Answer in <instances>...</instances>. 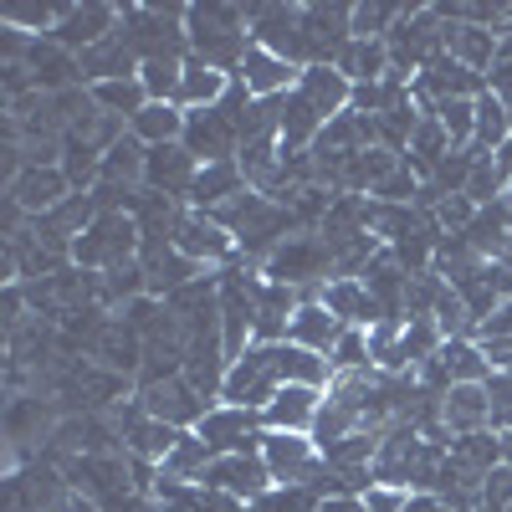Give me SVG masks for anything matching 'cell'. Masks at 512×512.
I'll return each mask as SVG.
<instances>
[{
  "mask_svg": "<svg viewBox=\"0 0 512 512\" xmlns=\"http://www.w3.org/2000/svg\"><path fill=\"white\" fill-rule=\"evenodd\" d=\"M190 6H123V36L139 52V62H185L190 57V31H185Z\"/></svg>",
  "mask_w": 512,
  "mask_h": 512,
  "instance_id": "1",
  "label": "cell"
},
{
  "mask_svg": "<svg viewBox=\"0 0 512 512\" xmlns=\"http://www.w3.org/2000/svg\"><path fill=\"white\" fill-rule=\"evenodd\" d=\"M128 262H139V221L134 216L108 210V216H98L72 241V267H82V272H113Z\"/></svg>",
  "mask_w": 512,
  "mask_h": 512,
  "instance_id": "2",
  "label": "cell"
},
{
  "mask_svg": "<svg viewBox=\"0 0 512 512\" xmlns=\"http://www.w3.org/2000/svg\"><path fill=\"white\" fill-rule=\"evenodd\" d=\"M262 277L267 282H282V287H328L333 282V251L318 231H297L292 241H282L267 262H262Z\"/></svg>",
  "mask_w": 512,
  "mask_h": 512,
  "instance_id": "3",
  "label": "cell"
},
{
  "mask_svg": "<svg viewBox=\"0 0 512 512\" xmlns=\"http://www.w3.org/2000/svg\"><path fill=\"white\" fill-rule=\"evenodd\" d=\"M277 374H272V354L267 344H251L231 369H226V384H221V405H241V410H256L262 415L272 400H277Z\"/></svg>",
  "mask_w": 512,
  "mask_h": 512,
  "instance_id": "4",
  "label": "cell"
},
{
  "mask_svg": "<svg viewBox=\"0 0 512 512\" xmlns=\"http://www.w3.org/2000/svg\"><path fill=\"white\" fill-rule=\"evenodd\" d=\"M134 395H139V405L154 420L175 425V431H195V425L210 415V405H216V400H205L185 374L180 379H159V384H134Z\"/></svg>",
  "mask_w": 512,
  "mask_h": 512,
  "instance_id": "5",
  "label": "cell"
},
{
  "mask_svg": "<svg viewBox=\"0 0 512 512\" xmlns=\"http://www.w3.org/2000/svg\"><path fill=\"white\" fill-rule=\"evenodd\" d=\"M262 461L277 487H313L323 472V451L313 436H287V431H262Z\"/></svg>",
  "mask_w": 512,
  "mask_h": 512,
  "instance_id": "6",
  "label": "cell"
},
{
  "mask_svg": "<svg viewBox=\"0 0 512 512\" xmlns=\"http://www.w3.org/2000/svg\"><path fill=\"white\" fill-rule=\"evenodd\" d=\"M200 487L226 492V497H236V502L256 507V502H262L277 482H272V472H267L262 451H231V456H216V461H210V472H205V482H200Z\"/></svg>",
  "mask_w": 512,
  "mask_h": 512,
  "instance_id": "7",
  "label": "cell"
},
{
  "mask_svg": "<svg viewBox=\"0 0 512 512\" xmlns=\"http://www.w3.org/2000/svg\"><path fill=\"white\" fill-rule=\"evenodd\" d=\"M175 251H185L190 262H200V267H231V262H241L236 236L221 221H210L205 210H190V205H185V216L175 226Z\"/></svg>",
  "mask_w": 512,
  "mask_h": 512,
  "instance_id": "8",
  "label": "cell"
},
{
  "mask_svg": "<svg viewBox=\"0 0 512 512\" xmlns=\"http://www.w3.org/2000/svg\"><path fill=\"white\" fill-rule=\"evenodd\" d=\"M118 26H123V6H113V0H72L67 16H62V21H57V31H52V41L82 57L88 47L108 41Z\"/></svg>",
  "mask_w": 512,
  "mask_h": 512,
  "instance_id": "9",
  "label": "cell"
},
{
  "mask_svg": "<svg viewBox=\"0 0 512 512\" xmlns=\"http://www.w3.org/2000/svg\"><path fill=\"white\" fill-rule=\"evenodd\" d=\"M262 415L256 410H241V405H210V415L195 425V436L216 451V456H231V451H262Z\"/></svg>",
  "mask_w": 512,
  "mask_h": 512,
  "instance_id": "10",
  "label": "cell"
},
{
  "mask_svg": "<svg viewBox=\"0 0 512 512\" xmlns=\"http://www.w3.org/2000/svg\"><path fill=\"white\" fill-rule=\"evenodd\" d=\"M251 41L267 47V52H277V57H287L292 67H308L303 6H251Z\"/></svg>",
  "mask_w": 512,
  "mask_h": 512,
  "instance_id": "11",
  "label": "cell"
},
{
  "mask_svg": "<svg viewBox=\"0 0 512 512\" xmlns=\"http://www.w3.org/2000/svg\"><path fill=\"white\" fill-rule=\"evenodd\" d=\"M349 11L354 6H303V52H308V67H333L338 52L354 41Z\"/></svg>",
  "mask_w": 512,
  "mask_h": 512,
  "instance_id": "12",
  "label": "cell"
},
{
  "mask_svg": "<svg viewBox=\"0 0 512 512\" xmlns=\"http://www.w3.org/2000/svg\"><path fill=\"white\" fill-rule=\"evenodd\" d=\"M200 164H226L241 154V128L221 113V108H200V113H185V139H180Z\"/></svg>",
  "mask_w": 512,
  "mask_h": 512,
  "instance_id": "13",
  "label": "cell"
},
{
  "mask_svg": "<svg viewBox=\"0 0 512 512\" xmlns=\"http://www.w3.org/2000/svg\"><path fill=\"white\" fill-rule=\"evenodd\" d=\"M195 175H200V159L185 144H159L144 159V190L169 195V200H185L190 185H195Z\"/></svg>",
  "mask_w": 512,
  "mask_h": 512,
  "instance_id": "14",
  "label": "cell"
},
{
  "mask_svg": "<svg viewBox=\"0 0 512 512\" xmlns=\"http://www.w3.org/2000/svg\"><path fill=\"white\" fill-rule=\"evenodd\" d=\"M323 395L328 390H313V384H282L277 400L262 410V425H267V431H287V436H313V420L323 410Z\"/></svg>",
  "mask_w": 512,
  "mask_h": 512,
  "instance_id": "15",
  "label": "cell"
},
{
  "mask_svg": "<svg viewBox=\"0 0 512 512\" xmlns=\"http://www.w3.org/2000/svg\"><path fill=\"white\" fill-rule=\"evenodd\" d=\"M297 77H303V67H292L287 57L256 47V41H251V52H246L241 72H236V82H241L251 98H287L297 88Z\"/></svg>",
  "mask_w": 512,
  "mask_h": 512,
  "instance_id": "16",
  "label": "cell"
},
{
  "mask_svg": "<svg viewBox=\"0 0 512 512\" xmlns=\"http://www.w3.org/2000/svg\"><path fill=\"white\" fill-rule=\"evenodd\" d=\"M26 67H31L36 88L47 93V98H52V93H67V88H82V62H77V52L57 47L52 36H36V41H31Z\"/></svg>",
  "mask_w": 512,
  "mask_h": 512,
  "instance_id": "17",
  "label": "cell"
},
{
  "mask_svg": "<svg viewBox=\"0 0 512 512\" xmlns=\"http://www.w3.org/2000/svg\"><path fill=\"white\" fill-rule=\"evenodd\" d=\"M323 308L344 323V328H374V323H384V308L374 303V292L359 282V277H333L328 287H323Z\"/></svg>",
  "mask_w": 512,
  "mask_h": 512,
  "instance_id": "18",
  "label": "cell"
},
{
  "mask_svg": "<svg viewBox=\"0 0 512 512\" xmlns=\"http://www.w3.org/2000/svg\"><path fill=\"white\" fill-rule=\"evenodd\" d=\"M297 98H303L323 123H333L338 113H349V98H354V82L338 72V67H308L303 77H297Z\"/></svg>",
  "mask_w": 512,
  "mask_h": 512,
  "instance_id": "19",
  "label": "cell"
},
{
  "mask_svg": "<svg viewBox=\"0 0 512 512\" xmlns=\"http://www.w3.org/2000/svg\"><path fill=\"white\" fill-rule=\"evenodd\" d=\"M82 62V88H98V82H118V77H139V52L128 47V36L113 31L108 41H98V47H88L77 57Z\"/></svg>",
  "mask_w": 512,
  "mask_h": 512,
  "instance_id": "20",
  "label": "cell"
},
{
  "mask_svg": "<svg viewBox=\"0 0 512 512\" xmlns=\"http://www.w3.org/2000/svg\"><path fill=\"white\" fill-rule=\"evenodd\" d=\"M441 420H446V436H477L492 431V415H487V384H451L446 400H441Z\"/></svg>",
  "mask_w": 512,
  "mask_h": 512,
  "instance_id": "21",
  "label": "cell"
},
{
  "mask_svg": "<svg viewBox=\"0 0 512 512\" xmlns=\"http://www.w3.org/2000/svg\"><path fill=\"white\" fill-rule=\"evenodd\" d=\"M6 195L26 210V216H47V210H57L72 195V185H67L62 169H21V175L6 185Z\"/></svg>",
  "mask_w": 512,
  "mask_h": 512,
  "instance_id": "22",
  "label": "cell"
},
{
  "mask_svg": "<svg viewBox=\"0 0 512 512\" xmlns=\"http://www.w3.org/2000/svg\"><path fill=\"white\" fill-rule=\"evenodd\" d=\"M297 308H303L297 287L262 277V292H256V344H287V323H292Z\"/></svg>",
  "mask_w": 512,
  "mask_h": 512,
  "instance_id": "23",
  "label": "cell"
},
{
  "mask_svg": "<svg viewBox=\"0 0 512 512\" xmlns=\"http://www.w3.org/2000/svg\"><path fill=\"white\" fill-rule=\"evenodd\" d=\"M267 354H272L277 384H313V390H328V384H333V359H323V354H313V349L267 344Z\"/></svg>",
  "mask_w": 512,
  "mask_h": 512,
  "instance_id": "24",
  "label": "cell"
},
{
  "mask_svg": "<svg viewBox=\"0 0 512 512\" xmlns=\"http://www.w3.org/2000/svg\"><path fill=\"white\" fill-rule=\"evenodd\" d=\"M349 328L344 323H338L323 303H303V308H297L292 313V323H287V344H297V349H313V354H333V344H338V338H344Z\"/></svg>",
  "mask_w": 512,
  "mask_h": 512,
  "instance_id": "25",
  "label": "cell"
},
{
  "mask_svg": "<svg viewBox=\"0 0 512 512\" xmlns=\"http://www.w3.org/2000/svg\"><path fill=\"white\" fill-rule=\"evenodd\" d=\"M241 190H246V175H241L236 159H226V164H200V175H195L185 205H190V210H221V205L236 200Z\"/></svg>",
  "mask_w": 512,
  "mask_h": 512,
  "instance_id": "26",
  "label": "cell"
},
{
  "mask_svg": "<svg viewBox=\"0 0 512 512\" xmlns=\"http://www.w3.org/2000/svg\"><path fill=\"white\" fill-rule=\"evenodd\" d=\"M446 52L472 67V72H492L497 67V31L492 26H466V21H446Z\"/></svg>",
  "mask_w": 512,
  "mask_h": 512,
  "instance_id": "27",
  "label": "cell"
},
{
  "mask_svg": "<svg viewBox=\"0 0 512 512\" xmlns=\"http://www.w3.org/2000/svg\"><path fill=\"white\" fill-rule=\"evenodd\" d=\"M446 154H451V139H446L441 118L436 113H420V128H415V139L405 149V169H415L420 180H436V169H441Z\"/></svg>",
  "mask_w": 512,
  "mask_h": 512,
  "instance_id": "28",
  "label": "cell"
},
{
  "mask_svg": "<svg viewBox=\"0 0 512 512\" xmlns=\"http://www.w3.org/2000/svg\"><path fill=\"white\" fill-rule=\"evenodd\" d=\"M72 0H0V26H16L26 36H52Z\"/></svg>",
  "mask_w": 512,
  "mask_h": 512,
  "instance_id": "29",
  "label": "cell"
},
{
  "mask_svg": "<svg viewBox=\"0 0 512 512\" xmlns=\"http://www.w3.org/2000/svg\"><path fill=\"white\" fill-rule=\"evenodd\" d=\"M231 88V77L216 72V67H205L195 57H185V77H180V108L185 113H200V108H216Z\"/></svg>",
  "mask_w": 512,
  "mask_h": 512,
  "instance_id": "30",
  "label": "cell"
},
{
  "mask_svg": "<svg viewBox=\"0 0 512 512\" xmlns=\"http://www.w3.org/2000/svg\"><path fill=\"white\" fill-rule=\"evenodd\" d=\"M210 461H216V451H210L195 431H185V436H180V446L159 461V477L185 482V487H200V482H205V472H210Z\"/></svg>",
  "mask_w": 512,
  "mask_h": 512,
  "instance_id": "31",
  "label": "cell"
},
{
  "mask_svg": "<svg viewBox=\"0 0 512 512\" xmlns=\"http://www.w3.org/2000/svg\"><path fill=\"white\" fill-rule=\"evenodd\" d=\"M128 134H134L144 149L180 144V139H185V108H175V103H149L134 123H128Z\"/></svg>",
  "mask_w": 512,
  "mask_h": 512,
  "instance_id": "32",
  "label": "cell"
},
{
  "mask_svg": "<svg viewBox=\"0 0 512 512\" xmlns=\"http://www.w3.org/2000/svg\"><path fill=\"white\" fill-rule=\"evenodd\" d=\"M338 72H344L354 88L359 82H384L395 67H390V47H384V41H349L344 52H338V62H333Z\"/></svg>",
  "mask_w": 512,
  "mask_h": 512,
  "instance_id": "33",
  "label": "cell"
},
{
  "mask_svg": "<svg viewBox=\"0 0 512 512\" xmlns=\"http://www.w3.org/2000/svg\"><path fill=\"white\" fill-rule=\"evenodd\" d=\"M512 139V113L497 93H482L477 98V139H472V154L477 159H492L502 144Z\"/></svg>",
  "mask_w": 512,
  "mask_h": 512,
  "instance_id": "34",
  "label": "cell"
},
{
  "mask_svg": "<svg viewBox=\"0 0 512 512\" xmlns=\"http://www.w3.org/2000/svg\"><path fill=\"white\" fill-rule=\"evenodd\" d=\"M144 159L149 149L134 139V134H123L108 154H103V180L98 185H123V190H139L144 185Z\"/></svg>",
  "mask_w": 512,
  "mask_h": 512,
  "instance_id": "35",
  "label": "cell"
},
{
  "mask_svg": "<svg viewBox=\"0 0 512 512\" xmlns=\"http://www.w3.org/2000/svg\"><path fill=\"white\" fill-rule=\"evenodd\" d=\"M88 93H93V103H98L103 113H113V118H123V123H134V118L149 108V93H144V82H139V77L98 82V88H88Z\"/></svg>",
  "mask_w": 512,
  "mask_h": 512,
  "instance_id": "36",
  "label": "cell"
},
{
  "mask_svg": "<svg viewBox=\"0 0 512 512\" xmlns=\"http://www.w3.org/2000/svg\"><path fill=\"white\" fill-rule=\"evenodd\" d=\"M400 16H405V6H390V0H359L349 11V31H354V41H390Z\"/></svg>",
  "mask_w": 512,
  "mask_h": 512,
  "instance_id": "37",
  "label": "cell"
},
{
  "mask_svg": "<svg viewBox=\"0 0 512 512\" xmlns=\"http://www.w3.org/2000/svg\"><path fill=\"white\" fill-rule=\"evenodd\" d=\"M446 369H451V384H487L492 379V359L482 354L477 338H451V344L441 349Z\"/></svg>",
  "mask_w": 512,
  "mask_h": 512,
  "instance_id": "38",
  "label": "cell"
},
{
  "mask_svg": "<svg viewBox=\"0 0 512 512\" xmlns=\"http://www.w3.org/2000/svg\"><path fill=\"white\" fill-rule=\"evenodd\" d=\"M180 77H185V62H169V57L139 67V82H144L149 103H175L180 108Z\"/></svg>",
  "mask_w": 512,
  "mask_h": 512,
  "instance_id": "39",
  "label": "cell"
},
{
  "mask_svg": "<svg viewBox=\"0 0 512 512\" xmlns=\"http://www.w3.org/2000/svg\"><path fill=\"white\" fill-rule=\"evenodd\" d=\"M451 456L461 461V466H472V472H492V466H502L507 456H502V436H492V431H477V436H461V441H451Z\"/></svg>",
  "mask_w": 512,
  "mask_h": 512,
  "instance_id": "40",
  "label": "cell"
},
{
  "mask_svg": "<svg viewBox=\"0 0 512 512\" xmlns=\"http://www.w3.org/2000/svg\"><path fill=\"white\" fill-rule=\"evenodd\" d=\"M436 118H441V128H446L451 149H472V139H477V98L441 103V108H436Z\"/></svg>",
  "mask_w": 512,
  "mask_h": 512,
  "instance_id": "41",
  "label": "cell"
},
{
  "mask_svg": "<svg viewBox=\"0 0 512 512\" xmlns=\"http://www.w3.org/2000/svg\"><path fill=\"white\" fill-rule=\"evenodd\" d=\"M333 374H374V354H369V333L364 328H349L344 338L333 344Z\"/></svg>",
  "mask_w": 512,
  "mask_h": 512,
  "instance_id": "42",
  "label": "cell"
},
{
  "mask_svg": "<svg viewBox=\"0 0 512 512\" xmlns=\"http://www.w3.org/2000/svg\"><path fill=\"white\" fill-rule=\"evenodd\" d=\"M507 175L497 169V159H477V169H472V180H466V200L472 205H497V200H507Z\"/></svg>",
  "mask_w": 512,
  "mask_h": 512,
  "instance_id": "43",
  "label": "cell"
},
{
  "mask_svg": "<svg viewBox=\"0 0 512 512\" xmlns=\"http://www.w3.org/2000/svg\"><path fill=\"white\" fill-rule=\"evenodd\" d=\"M487 415H492V436L512 431V374H502V369H492V379H487Z\"/></svg>",
  "mask_w": 512,
  "mask_h": 512,
  "instance_id": "44",
  "label": "cell"
},
{
  "mask_svg": "<svg viewBox=\"0 0 512 512\" xmlns=\"http://www.w3.org/2000/svg\"><path fill=\"white\" fill-rule=\"evenodd\" d=\"M318 507H323V497L313 487H272L251 512H318Z\"/></svg>",
  "mask_w": 512,
  "mask_h": 512,
  "instance_id": "45",
  "label": "cell"
},
{
  "mask_svg": "<svg viewBox=\"0 0 512 512\" xmlns=\"http://www.w3.org/2000/svg\"><path fill=\"white\" fill-rule=\"evenodd\" d=\"M477 210L482 205H472L466 195H441V205L431 210V216H436V226L446 236H466V231H472V221H477Z\"/></svg>",
  "mask_w": 512,
  "mask_h": 512,
  "instance_id": "46",
  "label": "cell"
},
{
  "mask_svg": "<svg viewBox=\"0 0 512 512\" xmlns=\"http://www.w3.org/2000/svg\"><path fill=\"white\" fill-rule=\"evenodd\" d=\"M477 344H512V297H502L497 313L477 323Z\"/></svg>",
  "mask_w": 512,
  "mask_h": 512,
  "instance_id": "47",
  "label": "cell"
},
{
  "mask_svg": "<svg viewBox=\"0 0 512 512\" xmlns=\"http://www.w3.org/2000/svg\"><path fill=\"white\" fill-rule=\"evenodd\" d=\"M405 502H410L405 487H384V482H374V487L364 492V507H369V512H405Z\"/></svg>",
  "mask_w": 512,
  "mask_h": 512,
  "instance_id": "48",
  "label": "cell"
},
{
  "mask_svg": "<svg viewBox=\"0 0 512 512\" xmlns=\"http://www.w3.org/2000/svg\"><path fill=\"white\" fill-rule=\"evenodd\" d=\"M487 93H497V98L507 103V113H512V62H497V67L487 72Z\"/></svg>",
  "mask_w": 512,
  "mask_h": 512,
  "instance_id": "49",
  "label": "cell"
},
{
  "mask_svg": "<svg viewBox=\"0 0 512 512\" xmlns=\"http://www.w3.org/2000/svg\"><path fill=\"white\" fill-rule=\"evenodd\" d=\"M405 512H456L441 492H410V502H405Z\"/></svg>",
  "mask_w": 512,
  "mask_h": 512,
  "instance_id": "50",
  "label": "cell"
},
{
  "mask_svg": "<svg viewBox=\"0 0 512 512\" xmlns=\"http://www.w3.org/2000/svg\"><path fill=\"white\" fill-rule=\"evenodd\" d=\"M318 512H369V507H364V497H323Z\"/></svg>",
  "mask_w": 512,
  "mask_h": 512,
  "instance_id": "51",
  "label": "cell"
},
{
  "mask_svg": "<svg viewBox=\"0 0 512 512\" xmlns=\"http://www.w3.org/2000/svg\"><path fill=\"white\" fill-rule=\"evenodd\" d=\"M492 159H497V169H502V175L512 180V139H507V144H502V149H497Z\"/></svg>",
  "mask_w": 512,
  "mask_h": 512,
  "instance_id": "52",
  "label": "cell"
},
{
  "mask_svg": "<svg viewBox=\"0 0 512 512\" xmlns=\"http://www.w3.org/2000/svg\"><path fill=\"white\" fill-rule=\"evenodd\" d=\"M502 456H507V466H512V431L502 436Z\"/></svg>",
  "mask_w": 512,
  "mask_h": 512,
  "instance_id": "53",
  "label": "cell"
},
{
  "mask_svg": "<svg viewBox=\"0 0 512 512\" xmlns=\"http://www.w3.org/2000/svg\"><path fill=\"white\" fill-rule=\"evenodd\" d=\"M507 195H512V185H507Z\"/></svg>",
  "mask_w": 512,
  "mask_h": 512,
  "instance_id": "54",
  "label": "cell"
}]
</instances>
